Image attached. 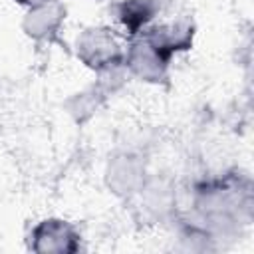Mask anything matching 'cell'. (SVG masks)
Wrapping results in <instances>:
<instances>
[{
	"label": "cell",
	"mask_w": 254,
	"mask_h": 254,
	"mask_svg": "<svg viewBox=\"0 0 254 254\" xmlns=\"http://www.w3.org/2000/svg\"><path fill=\"white\" fill-rule=\"evenodd\" d=\"M192 208L196 220L192 224L206 230L212 240L228 238L246 224L252 214V187L246 177L228 175L196 187Z\"/></svg>",
	"instance_id": "cell-1"
},
{
	"label": "cell",
	"mask_w": 254,
	"mask_h": 254,
	"mask_svg": "<svg viewBox=\"0 0 254 254\" xmlns=\"http://www.w3.org/2000/svg\"><path fill=\"white\" fill-rule=\"evenodd\" d=\"M171 56L157 46L145 32H141L139 38H135L123 58V65L139 79L149 83H159L167 79Z\"/></svg>",
	"instance_id": "cell-2"
},
{
	"label": "cell",
	"mask_w": 254,
	"mask_h": 254,
	"mask_svg": "<svg viewBox=\"0 0 254 254\" xmlns=\"http://www.w3.org/2000/svg\"><path fill=\"white\" fill-rule=\"evenodd\" d=\"M79 60L95 71L123 64L125 54L107 28H87L75 42Z\"/></svg>",
	"instance_id": "cell-3"
},
{
	"label": "cell",
	"mask_w": 254,
	"mask_h": 254,
	"mask_svg": "<svg viewBox=\"0 0 254 254\" xmlns=\"http://www.w3.org/2000/svg\"><path fill=\"white\" fill-rule=\"evenodd\" d=\"M30 248L40 254H69L79 250V232L62 218L38 222L30 234Z\"/></svg>",
	"instance_id": "cell-4"
},
{
	"label": "cell",
	"mask_w": 254,
	"mask_h": 254,
	"mask_svg": "<svg viewBox=\"0 0 254 254\" xmlns=\"http://www.w3.org/2000/svg\"><path fill=\"white\" fill-rule=\"evenodd\" d=\"M145 183V165L139 157L123 153L109 161L107 167V185L119 196H131L139 192Z\"/></svg>",
	"instance_id": "cell-5"
},
{
	"label": "cell",
	"mask_w": 254,
	"mask_h": 254,
	"mask_svg": "<svg viewBox=\"0 0 254 254\" xmlns=\"http://www.w3.org/2000/svg\"><path fill=\"white\" fill-rule=\"evenodd\" d=\"M64 18H65V8L58 0H48L28 10L22 28L34 40H50L52 36L58 34Z\"/></svg>",
	"instance_id": "cell-6"
},
{
	"label": "cell",
	"mask_w": 254,
	"mask_h": 254,
	"mask_svg": "<svg viewBox=\"0 0 254 254\" xmlns=\"http://www.w3.org/2000/svg\"><path fill=\"white\" fill-rule=\"evenodd\" d=\"M157 46H161L169 56H173L179 50H187L192 42V26L177 22L167 26H155L151 30H143Z\"/></svg>",
	"instance_id": "cell-7"
},
{
	"label": "cell",
	"mask_w": 254,
	"mask_h": 254,
	"mask_svg": "<svg viewBox=\"0 0 254 254\" xmlns=\"http://www.w3.org/2000/svg\"><path fill=\"white\" fill-rule=\"evenodd\" d=\"M155 0H123L117 4V18L129 30V34H141V30L155 18Z\"/></svg>",
	"instance_id": "cell-8"
},
{
	"label": "cell",
	"mask_w": 254,
	"mask_h": 254,
	"mask_svg": "<svg viewBox=\"0 0 254 254\" xmlns=\"http://www.w3.org/2000/svg\"><path fill=\"white\" fill-rule=\"evenodd\" d=\"M141 194H145V208L147 212H151L153 216H165L171 210L173 204V194L171 189L163 187L161 183H143V187L139 189Z\"/></svg>",
	"instance_id": "cell-9"
},
{
	"label": "cell",
	"mask_w": 254,
	"mask_h": 254,
	"mask_svg": "<svg viewBox=\"0 0 254 254\" xmlns=\"http://www.w3.org/2000/svg\"><path fill=\"white\" fill-rule=\"evenodd\" d=\"M20 4H26L28 8H32V6H38V4H44V2H48V0H18Z\"/></svg>",
	"instance_id": "cell-10"
}]
</instances>
